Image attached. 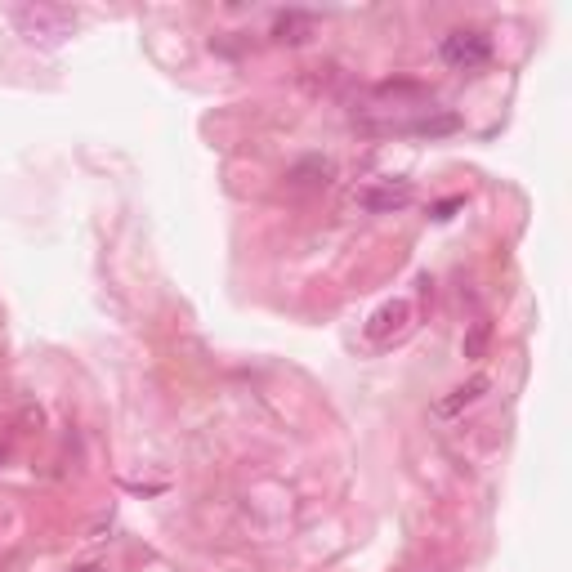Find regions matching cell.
Segmentation results:
<instances>
[{"label":"cell","instance_id":"cell-1","mask_svg":"<svg viewBox=\"0 0 572 572\" xmlns=\"http://www.w3.org/2000/svg\"><path fill=\"white\" fill-rule=\"evenodd\" d=\"M9 23L18 27L27 45L36 50H59L63 41L76 32V14L68 5H45V0H23V5L9 9Z\"/></svg>","mask_w":572,"mask_h":572},{"label":"cell","instance_id":"cell-2","mask_svg":"<svg viewBox=\"0 0 572 572\" xmlns=\"http://www.w3.org/2000/svg\"><path fill=\"white\" fill-rule=\"evenodd\" d=\"M438 54H443V63L456 72H479L483 63H492V41L483 32H474V27H456V32L443 36Z\"/></svg>","mask_w":572,"mask_h":572},{"label":"cell","instance_id":"cell-3","mask_svg":"<svg viewBox=\"0 0 572 572\" xmlns=\"http://www.w3.org/2000/svg\"><path fill=\"white\" fill-rule=\"evenodd\" d=\"M412 202V184H371V188H362L358 193V206L362 211H371V215H389V211H403V206Z\"/></svg>","mask_w":572,"mask_h":572},{"label":"cell","instance_id":"cell-4","mask_svg":"<svg viewBox=\"0 0 572 572\" xmlns=\"http://www.w3.org/2000/svg\"><path fill=\"white\" fill-rule=\"evenodd\" d=\"M407 322H412V304H407V300L380 304V309L367 318V340H389V336H398Z\"/></svg>","mask_w":572,"mask_h":572},{"label":"cell","instance_id":"cell-5","mask_svg":"<svg viewBox=\"0 0 572 572\" xmlns=\"http://www.w3.org/2000/svg\"><path fill=\"white\" fill-rule=\"evenodd\" d=\"M313 32H318V18L304 14V9H286V14L273 18V41L282 45H304Z\"/></svg>","mask_w":572,"mask_h":572},{"label":"cell","instance_id":"cell-6","mask_svg":"<svg viewBox=\"0 0 572 572\" xmlns=\"http://www.w3.org/2000/svg\"><path fill=\"white\" fill-rule=\"evenodd\" d=\"M488 389H492V380H488V376H470L465 385H456L447 398H438L434 412H438V416H461L465 407H474L483 394H488Z\"/></svg>","mask_w":572,"mask_h":572},{"label":"cell","instance_id":"cell-7","mask_svg":"<svg viewBox=\"0 0 572 572\" xmlns=\"http://www.w3.org/2000/svg\"><path fill=\"white\" fill-rule=\"evenodd\" d=\"M331 179H336V166L327 157H300L286 170V184H295V188H327Z\"/></svg>","mask_w":572,"mask_h":572},{"label":"cell","instance_id":"cell-8","mask_svg":"<svg viewBox=\"0 0 572 572\" xmlns=\"http://www.w3.org/2000/svg\"><path fill=\"white\" fill-rule=\"evenodd\" d=\"M488 340H492V327L488 322H474L470 327V336H465V358H483V349H488Z\"/></svg>","mask_w":572,"mask_h":572},{"label":"cell","instance_id":"cell-9","mask_svg":"<svg viewBox=\"0 0 572 572\" xmlns=\"http://www.w3.org/2000/svg\"><path fill=\"white\" fill-rule=\"evenodd\" d=\"M465 206V197H447V202H438L434 211H429V219H438V224H447V219H452L456 211H461Z\"/></svg>","mask_w":572,"mask_h":572}]
</instances>
